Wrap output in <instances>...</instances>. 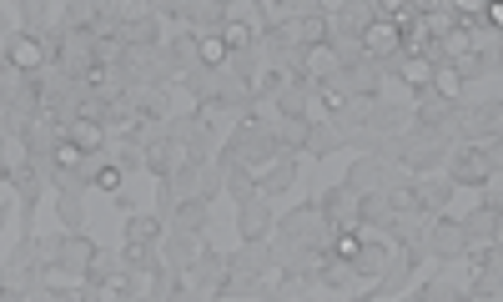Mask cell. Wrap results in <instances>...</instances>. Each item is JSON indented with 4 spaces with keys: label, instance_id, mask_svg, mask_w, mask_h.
<instances>
[{
    "label": "cell",
    "instance_id": "19",
    "mask_svg": "<svg viewBox=\"0 0 503 302\" xmlns=\"http://www.w3.org/2000/svg\"><path fill=\"white\" fill-rule=\"evenodd\" d=\"M227 187H232L236 207H242V202H252V197H257V187H252L247 166H242V161H232V157H227Z\"/></svg>",
    "mask_w": 503,
    "mask_h": 302
},
{
    "label": "cell",
    "instance_id": "36",
    "mask_svg": "<svg viewBox=\"0 0 503 302\" xmlns=\"http://www.w3.org/2000/svg\"><path fill=\"white\" fill-rule=\"evenodd\" d=\"M0 112H5V96H0Z\"/></svg>",
    "mask_w": 503,
    "mask_h": 302
},
{
    "label": "cell",
    "instance_id": "25",
    "mask_svg": "<svg viewBox=\"0 0 503 302\" xmlns=\"http://www.w3.org/2000/svg\"><path fill=\"white\" fill-rule=\"evenodd\" d=\"M146 166H151V172H157L161 182H166V172L176 166V146H172V142H157L151 151H146Z\"/></svg>",
    "mask_w": 503,
    "mask_h": 302
},
{
    "label": "cell",
    "instance_id": "16",
    "mask_svg": "<svg viewBox=\"0 0 503 302\" xmlns=\"http://www.w3.org/2000/svg\"><path fill=\"white\" fill-rule=\"evenodd\" d=\"M81 161H86V157H81L76 146L66 142V136H56V142H50V166H56L61 176H76V172H81Z\"/></svg>",
    "mask_w": 503,
    "mask_h": 302
},
{
    "label": "cell",
    "instance_id": "14",
    "mask_svg": "<svg viewBox=\"0 0 503 302\" xmlns=\"http://www.w3.org/2000/svg\"><path fill=\"white\" fill-rule=\"evenodd\" d=\"M393 61H398V76L408 81V86H418V91L433 81V61H428V56H408V50H403V56H393Z\"/></svg>",
    "mask_w": 503,
    "mask_h": 302
},
{
    "label": "cell",
    "instance_id": "1",
    "mask_svg": "<svg viewBox=\"0 0 503 302\" xmlns=\"http://www.w3.org/2000/svg\"><path fill=\"white\" fill-rule=\"evenodd\" d=\"M453 187H484V182H499V142L493 146H463L453 157Z\"/></svg>",
    "mask_w": 503,
    "mask_h": 302
},
{
    "label": "cell",
    "instance_id": "5",
    "mask_svg": "<svg viewBox=\"0 0 503 302\" xmlns=\"http://www.w3.org/2000/svg\"><path fill=\"white\" fill-rule=\"evenodd\" d=\"M5 61H11V71H20V76H35V71L50 61V46L41 41V35H11Z\"/></svg>",
    "mask_w": 503,
    "mask_h": 302
},
{
    "label": "cell",
    "instance_id": "32",
    "mask_svg": "<svg viewBox=\"0 0 503 302\" xmlns=\"http://www.w3.org/2000/svg\"><path fill=\"white\" fill-rule=\"evenodd\" d=\"M126 267L146 272V267H151V247H142V242H126Z\"/></svg>",
    "mask_w": 503,
    "mask_h": 302
},
{
    "label": "cell",
    "instance_id": "18",
    "mask_svg": "<svg viewBox=\"0 0 503 302\" xmlns=\"http://www.w3.org/2000/svg\"><path fill=\"white\" fill-rule=\"evenodd\" d=\"M463 232H468V247H473L478 237L493 242V237H499V212H493V207H478V212L468 217V227H463Z\"/></svg>",
    "mask_w": 503,
    "mask_h": 302
},
{
    "label": "cell",
    "instance_id": "13",
    "mask_svg": "<svg viewBox=\"0 0 503 302\" xmlns=\"http://www.w3.org/2000/svg\"><path fill=\"white\" fill-rule=\"evenodd\" d=\"M428 86H433V96H438V101H448V106H458V101H463V76H458L453 66H433V81H428Z\"/></svg>",
    "mask_w": 503,
    "mask_h": 302
},
{
    "label": "cell",
    "instance_id": "6",
    "mask_svg": "<svg viewBox=\"0 0 503 302\" xmlns=\"http://www.w3.org/2000/svg\"><path fill=\"white\" fill-rule=\"evenodd\" d=\"M56 61L71 71V76H86L96 66V46H91V35H81V31H66L61 41H56V50H50Z\"/></svg>",
    "mask_w": 503,
    "mask_h": 302
},
{
    "label": "cell",
    "instance_id": "26",
    "mask_svg": "<svg viewBox=\"0 0 503 302\" xmlns=\"http://www.w3.org/2000/svg\"><path fill=\"white\" fill-rule=\"evenodd\" d=\"M448 116H453V106H448V101H438V96H423V106H418V121H423L428 131L438 127V121H448Z\"/></svg>",
    "mask_w": 503,
    "mask_h": 302
},
{
    "label": "cell",
    "instance_id": "11",
    "mask_svg": "<svg viewBox=\"0 0 503 302\" xmlns=\"http://www.w3.org/2000/svg\"><path fill=\"white\" fill-rule=\"evenodd\" d=\"M66 142L76 146L81 157H91V151H101V146H106V131H101V121H71V131H66Z\"/></svg>",
    "mask_w": 503,
    "mask_h": 302
},
{
    "label": "cell",
    "instance_id": "29",
    "mask_svg": "<svg viewBox=\"0 0 503 302\" xmlns=\"http://www.w3.org/2000/svg\"><path fill=\"white\" fill-rule=\"evenodd\" d=\"M221 41H227V50H247L252 46V26H242V20H227V35H221Z\"/></svg>",
    "mask_w": 503,
    "mask_h": 302
},
{
    "label": "cell",
    "instance_id": "31",
    "mask_svg": "<svg viewBox=\"0 0 503 302\" xmlns=\"http://www.w3.org/2000/svg\"><path fill=\"white\" fill-rule=\"evenodd\" d=\"M433 142H438V136H423V146H413L408 166H433V157H438V146H433Z\"/></svg>",
    "mask_w": 503,
    "mask_h": 302
},
{
    "label": "cell",
    "instance_id": "12",
    "mask_svg": "<svg viewBox=\"0 0 503 302\" xmlns=\"http://www.w3.org/2000/svg\"><path fill=\"white\" fill-rule=\"evenodd\" d=\"M41 287H46V292H81V287H86V272H71V267H61V262H46V267H41Z\"/></svg>",
    "mask_w": 503,
    "mask_h": 302
},
{
    "label": "cell",
    "instance_id": "7",
    "mask_svg": "<svg viewBox=\"0 0 503 302\" xmlns=\"http://www.w3.org/2000/svg\"><path fill=\"white\" fill-rule=\"evenodd\" d=\"M337 46H332V41H322V46H307L302 50V76H313L317 86H322V81H332L337 76Z\"/></svg>",
    "mask_w": 503,
    "mask_h": 302
},
{
    "label": "cell",
    "instance_id": "28",
    "mask_svg": "<svg viewBox=\"0 0 503 302\" xmlns=\"http://www.w3.org/2000/svg\"><path fill=\"white\" fill-rule=\"evenodd\" d=\"M91 187L111 191V197H121V166H101V172L91 176Z\"/></svg>",
    "mask_w": 503,
    "mask_h": 302
},
{
    "label": "cell",
    "instance_id": "34",
    "mask_svg": "<svg viewBox=\"0 0 503 302\" xmlns=\"http://www.w3.org/2000/svg\"><path fill=\"white\" fill-rule=\"evenodd\" d=\"M423 302H458V287H453V283H433V287L423 292Z\"/></svg>",
    "mask_w": 503,
    "mask_h": 302
},
{
    "label": "cell",
    "instance_id": "35",
    "mask_svg": "<svg viewBox=\"0 0 503 302\" xmlns=\"http://www.w3.org/2000/svg\"><path fill=\"white\" fill-rule=\"evenodd\" d=\"M172 50H176V61H187V66L197 61V41H191V35H187V41H176Z\"/></svg>",
    "mask_w": 503,
    "mask_h": 302
},
{
    "label": "cell",
    "instance_id": "21",
    "mask_svg": "<svg viewBox=\"0 0 503 302\" xmlns=\"http://www.w3.org/2000/svg\"><path fill=\"white\" fill-rule=\"evenodd\" d=\"M448 197H453V182H433V187H413V202H418V207H428V212L448 207Z\"/></svg>",
    "mask_w": 503,
    "mask_h": 302
},
{
    "label": "cell",
    "instance_id": "3",
    "mask_svg": "<svg viewBox=\"0 0 503 302\" xmlns=\"http://www.w3.org/2000/svg\"><path fill=\"white\" fill-rule=\"evenodd\" d=\"M358 207H362V197H358V191H352V187L343 182V187H332L328 197H322V207H317V212L328 217V227H332V232H358V222H362V217H358Z\"/></svg>",
    "mask_w": 503,
    "mask_h": 302
},
{
    "label": "cell",
    "instance_id": "15",
    "mask_svg": "<svg viewBox=\"0 0 503 302\" xmlns=\"http://www.w3.org/2000/svg\"><path fill=\"white\" fill-rule=\"evenodd\" d=\"M468 247V232L458 222H443V227H433V252L438 257H453V252H463Z\"/></svg>",
    "mask_w": 503,
    "mask_h": 302
},
{
    "label": "cell",
    "instance_id": "10",
    "mask_svg": "<svg viewBox=\"0 0 503 302\" xmlns=\"http://www.w3.org/2000/svg\"><path fill=\"white\" fill-rule=\"evenodd\" d=\"M267 227H272V212L262 197H252V202H242V237L247 242H262L267 237Z\"/></svg>",
    "mask_w": 503,
    "mask_h": 302
},
{
    "label": "cell",
    "instance_id": "4",
    "mask_svg": "<svg viewBox=\"0 0 503 302\" xmlns=\"http://www.w3.org/2000/svg\"><path fill=\"white\" fill-rule=\"evenodd\" d=\"M362 50L373 56V61H393V56H403V26H393V20H368L358 31Z\"/></svg>",
    "mask_w": 503,
    "mask_h": 302
},
{
    "label": "cell",
    "instance_id": "23",
    "mask_svg": "<svg viewBox=\"0 0 503 302\" xmlns=\"http://www.w3.org/2000/svg\"><path fill=\"white\" fill-rule=\"evenodd\" d=\"M292 182H298V166H292V161L282 157V161H277V166L267 172V182H262V191H257V197H272V191H287Z\"/></svg>",
    "mask_w": 503,
    "mask_h": 302
},
{
    "label": "cell",
    "instance_id": "22",
    "mask_svg": "<svg viewBox=\"0 0 503 302\" xmlns=\"http://www.w3.org/2000/svg\"><path fill=\"white\" fill-rule=\"evenodd\" d=\"M157 237H161V222H157V217H142V212H136V217L126 222V242H142V247H151Z\"/></svg>",
    "mask_w": 503,
    "mask_h": 302
},
{
    "label": "cell",
    "instance_id": "20",
    "mask_svg": "<svg viewBox=\"0 0 503 302\" xmlns=\"http://www.w3.org/2000/svg\"><path fill=\"white\" fill-rule=\"evenodd\" d=\"M347 81H352V91H358V101H373L377 96V66L373 61H362L347 71Z\"/></svg>",
    "mask_w": 503,
    "mask_h": 302
},
{
    "label": "cell",
    "instance_id": "17",
    "mask_svg": "<svg viewBox=\"0 0 503 302\" xmlns=\"http://www.w3.org/2000/svg\"><path fill=\"white\" fill-rule=\"evenodd\" d=\"M227 56H232V50H227V41H221V35H197V61H202L206 71L227 66Z\"/></svg>",
    "mask_w": 503,
    "mask_h": 302
},
{
    "label": "cell",
    "instance_id": "24",
    "mask_svg": "<svg viewBox=\"0 0 503 302\" xmlns=\"http://www.w3.org/2000/svg\"><path fill=\"white\" fill-rule=\"evenodd\" d=\"M176 227H182V232H197V227H206V202L187 197V202L176 207Z\"/></svg>",
    "mask_w": 503,
    "mask_h": 302
},
{
    "label": "cell",
    "instance_id": "33",
    "mask_svg": "<svg viewBox=\"0 0 503 302\" xmlns=\"http://www.w3.org/2000/svg\"><path fill=\"white\" fill-rule=\"evenodd\" d=\"M388 207H393V212H413V207H418V202H413V187H393V191H388Z\"/></svg>",
    "mask_w": 503,
    "mask_h": 302
},
{
    "label": "cell",
    "instance_id": "9",
    "mask_svg": "<svg viewBox=\"0 0 503 302\" xmlns=\"http://www.w3.org/2000/svg\"><path fill=\"white\" fill-rule=\"evenodd\" d=\"M347 267H352V277H383V272H388V247H383V242H362L358 257H352Z\"/></svg>",
    "mask_w": 503,
    "mask_h": 302
},
{
    "label": "cell",
    "instance_id": "2",
    "mask_svg": "<svg viewBox=\"0 0 503 302\" xmlns=\"http://www.w3.org/2000/svg\"><path fill=\"white\" fill-rule=\"evenodd\" d=\"M282 232H287V242H302V247H313V252H328V217L317 207H302V212H292L282 222Z\"/></svg>",
    "mask_w": 503,
    "mask_h": 302
},
{
    "label": "cell",
    "instance_id": "27",
    "mask_svg": "<svg viewBox=\"0 0 503 302\" xmlns=\"http://www.w3.org/2000/svg\"><path fill=\"white\" fill-rule=\"evenodd\" d=\"M317 101H322V112H347V96H343V86H337V81H322V86H317Z\"/></svg>",
    "mask_w": 503,
    "mask_h": 302
},
{
    "label": "cell",
    "instance_id": "30",
    "mask_svg": "<svg viewBox=\"0 0 503 302\" xmlns=\"http://www.w3.org/2000/svg\"><path fill=\"white\" fill-rule=\"evenodd\" d=\"M111 71H116V66L96 61L91 71H86V76H81V86H86V91H101V86H111Z\"/></svg>",
    "mask_w": 503,
    "mask_h": 302
},
{
    "label": "cell",
    "instance_id": "8",
    "mask_svg": "<svg viewBox=\"0 0 503 302\" xmlns=\"http://www.w3.org/2000/svg\"><path fill=\"white\" fill-rule=\"evenodd\" d=\"M56 262H61V267H71V272H86V267L96 262V242L71 232V237L56 242Z\"/></svg>",
    "mask_w": 503,
    "mask_h": 302
}]
</instances>
